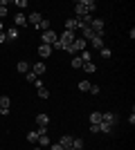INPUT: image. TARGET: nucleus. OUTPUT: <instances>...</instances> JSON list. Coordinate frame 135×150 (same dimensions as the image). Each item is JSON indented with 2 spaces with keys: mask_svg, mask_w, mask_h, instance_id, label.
Segmentation results:
<instances>
[{
  "mask_svg": "<svg viewBox=\"0 0 135 150\" xmlns=\"http://www.w3.org/2000/svg\"><path fill=\"white\" fill-rule=\"evenodd\" d=\"M74 29H81L79 18H68V20H65V31H74Z\"/></svg>",
  "mask_w": 135,
  "mask_h": 150,
  "instance_id": "39448f33",
  "label": "nucleus"
},
{
  "mask_svg": "<svg viewBox=\"0 0 135 150\" xmlns=\"http://www.w3.org/2000/svg\"><path fill=\"white\" fill-rule=\"evenodd\" d=\"M99 54H101V58H110V56H113V52H110L108 47H101V50H99Z\"/></svg>",
  "mask_w": 135,
  "mask_h": 150,
  "instance_id": "a878e982",
  "label": "nucleus"
},
{
  "mask_svg": "<svg viewBox=\"0 0 135 150\" xmlns=\"http://www.w3.org/2000/svg\"><path fill=\"white\" fill-rule=\"evenodd\" d=\"M81 31H84V36H81V38H84V40H92V38H95V31L90 29V27H84V29H81Z\"/></svg>",
  "mask_w": 135,
  "mask_h": 150,
  "instance_id": "412c9836",
  "label": "nucleus"
},
{
  "mask_svg": "<svg viewBox=\"0 0 135 150\" xmlns=\"http://www.w3.org/2000/svg\"><path fill=\"white\" fill-rule=\"evenodd\" d=\"M41 20H43V18H41V13H36V11H34V13H29V16H27V23H32L34 27L39 25Z\"/></svg>",
  "mask_w": 135,
  "mask_h": 150,
  "instance_id": "dca6fc26",
  "label": "nucleus"
},
{
  "mask_svg": "<svg viewBox=\"0 0 135 150\" xmlns=\"http://www.w3.org/2000/svg\"><path fill=\"white\" fill-rule=\"evenodd\" d=\"M50 150H65L61 144H50Z\"/></svg>",
  "mask_w": 135,
  "mask_h": 150,
  "instance_id": "473e14b6",
  "label": "nucleus"
},
{
  "mask_svg": "<svg viewBox=\"0 0 135 150\" xmlns=\"http://www.w3.org/2000/svg\"><path fill=\"white\" fill-rule=\"evenodd\" d=\"M81 69H84V72H88V74H95V72H97V65L90 61V63H84V67H81Z\"/></svg>",
  "mask_w": 135,
  "mask_h": 150,
  "instance_id": "6ab92c4d",
  "label": "nucleus"
},
{
  "mask_svg": "<svg viewBox=\"0 0 135 150\" xmlns=\"http://www.w3.org/2000/svg\"><path fill=\"white\" fill-rule=\"evenodd\" d=\"M25 79H27V81H29V83H34V81H36V79H39V76L34 74L32 69H29V72H27V74H25Z\"/></svg>",
  "mask_w": 135,
  "mask_h": 150,
  "instance_id": "c756f323",
  "label": "nucleus"
},
{
  "mask_svg": "<svg viewBox=\"0 0 135 150\" xmlns=\"http://www.w3.org/2000/svg\"><path fill=\"white\" fill-rule=\"evenodd\" d=\"M27 141H29V144H36V141H39V132H27Z\"/></svg>",
  "mask_w": 135,
  "mask_h": 150,
  "instance_id": "393cba45",
  "label": "nucleus"
},
{
  "mask_svg": "<svg viewBox=\"0 0 135 150\" xmlns=\"http://www.w3.org/2000/svg\"><path fill=\"white\" fill-rule=\"evenodd\" d=\"M72 139H74V137H70V134H63V137L59 139V144L63 146V148H72Z\"/></svg>",
  "mask_w": 135,
  "mask_h": 150,
  "instance_id": "2eb2a0df",
  "label": "nucleus"
},
{
  "mask_svg": "<svg viewBox=\"0 0 135 150\" xmlns=\"http://www.w3.org/2000/svg\"><path fill=\"white\" fill-rule=\"evenodd\" d=\"M36 29H39V31H47V29H50V20H47V18H43V20L39 23V25H36Z\"/></svg>",
  "mask_w": 135,
  "mask_h": 150,
  "instance_id": "4be33fe9",
  "label": "nucleus"
},
{
  "mask_svg": "<svg viewBox=\"0 0 135 150\" xmlns=\"http://www.w3.org/2000/svg\"><path fill=\"white\" fill-rule=\"evenodd\" d=\"M74 13H77V18H81V16H86V9H84V5H81V2H74Z\"/></svg>",
  "mask_w": 135,
  "mask_h": 150,
  "instance_id": "a211bd4d",
  "label": "nucleus"
},
{
  "mask_svg": "<svg viewBox=\"0 0 135 150\" xmlns=\"http://www.w3.org/2000/svg\"><path fill=\"white\" fill-rule=\"evenodd\" d=\"M34 150H41V146H39V148H34Z\"/></svg>",
  "mask_w": 135,
  "mask_h": 150,
  "instance_id": "58836bf2",
  "label": "nucleus"
},
{
  "mask_svg": "<svg viewBox=\"0 0 135 150\" xmlns=\"http://www.w3.org/2000/svg\"><path fill=\"white\" fill-rule=\"evenodd\" d=\"M90 85H92V83H90V81H86V79H84V81H79V92H88V90H90Z\"/></svg>",
  "mask_w": 135,
  "mask_h": 150,
  "instance_id": "5701e85b",
  "label": "nucleus"
},
{
  "mask_svg": "<svg viewBox=\"0 0 135 150\" xmlns=\"http://www.w3.org/2000/svg\"><path fill=\"white\" fill-rule=\"evenodd\" d=\"M34 85H36V90H39V88H45V85H43V81H41V79H36V81H34Z\"/></svg>",
  "mask_w": 135,
  "mask_h": 150,
  "instance_id": "c9c22d12",
  "label": "nucleus"
},
{
  "mask_svg": "<svg viewBox=\"0 0 135 150\" xmlns=\"http://www.w3.org/2000/svg\"><path fill=\"white\" fill-rule=\"evenodd\" d=\"M72 148H74V150H77V148H84V139H72Z\"/></svg>",
  "mask_w": 135,
  "mask_h": 150,
  "instance_id": "c85d7f7f",
  "label": "nucleus"
},
{
  "mask_svg": "<svg viewBox=\"0 0 135 150\" xmlns=\"http://www.w3.org/2000/svg\"><path fill=\"white\" fill-rule=\"evenodd\" d=\"M39 54H41V58H50L52 47H50V45H43V43H41V45H39Z\"/></svg>",
  "mask_w": 135,
  "mask_h": 150,
  "instance_id": "f8f14e48",
  "label": "nucleus"
},
{
  "mask_svg": "<svg viewBox=\"0 0 135 150\" xmlns=\"http://www.w3.org/2000/svg\"><path fill=\"white\" fill-rule=\"evenodd\" d=\"M56 38H59V36L54 34V31H52V29H47V31H43V34H41V43H43V45H50V47H52Z\"/></svg>",
  "mask_w": 135,
  "mask_h": 150,
  "instance_id": "7ed1b4c3",
  "label": "nucleus"
},
{
  "mask_svg": "<svg viewBox=\"0 0 135 150\" xmlns=\"http://www.w3.org/2000/svg\"><path fill=\"white\" fill-rule=\"evenodd\" d=\"M90 43H92V47H95L97 52L101 50V47H106V45H104V36H101V34H95V38H92Z\"/></svg>",
  "mask_w": 135,
  "mask_h": 150,
  "instance_id": "1a4fd4ad",
  "label": "nucleus"
},
{
  "mask_svg": "<svg viewBox=\"0 0 135 150\" xmlns=\"http://www.w3.org/2000/svg\"><path fill=\"white\" fill-rule=\"evenodd\" d=\"M90 123H101V112H92V114H90Z\"/></svg>",
  "mask_w": 135,
  "mask_h": 150,
  "instance_id": "b1692460",
  "label": "nucleus"
},
{
  "mask_svg": "<svg viewBox=\"0 0 135 150\" xmlns=\"http://www.w3.org/2000/svg\"><path fill=\"white\" fill-rule=\"evenodd\" d=\"M25 25H27V16L23 11H18V13H16V25H14V27H25Z\"/></svg>",
  "mask_w": 135,
  "mask_h": 150,
  "instance_id": "ddd939ff",
  "label": "nucleus"
},
{
  "mask_svg": "<svg viewBox=\"0 0 135 150\" xmlns=\"http://www.w3.org/2000/svg\"><path fill=\"white\" fill-rule=\"evenodd\" d=\"M5 36H7V40H16L18 38V27H9L5 31Z\"/></svg>",
  "mask_w": 135,
  "mask_h": 150,
  "instance_id": "4468645a",
  "label": "nucleus"
},
{
  "mask_svg": "<svg viewBox=\"0 0 135 150\" xmlns=\"http://www.w3.org/2000/svg\"><path fill=\"white\" fill-rule=\"evenodd\" d=\"M0 31H5V23L2 20H0Z\"/></svg>",
  "mask_w": 135,
  "mask_h": 150,
  "instance_id": "4c0bfd02",
  "label": "nucleus"
},
{
  "mask_svg": "<svg viewBox=\"0 0 135 150\" xmlns=\"http://www.w3.org/2000/svg\"><path fill=\"white\" fill-rule=\"evenodd\" d=\"M39 96L41 99H50V90L47 88H39Z\"/></svg>",
  "mask_w": 135,
  "mask_h": 150,
  "instance_id": "bb28decb",
  "label": "nucleus"
},
{
  "mask_svg": "<svg viewBox=\"0 0 135 150\" xmlns=\"http://www.w3.org/2000/svg\"><path fill=\"white\" fill-rule=\"evenodd\" d=\"M74 38H77V34H74V31H63V34L59 36V40H61V45H63V50H65L68 45L74 43Z\"/></svg>",
  "mask_w": 135,
  "mask_h": 150,
  "instance_id": "f03ea898",
  "label": "nucleus"
},
{
  "mask_svg": "<svg viewBox=\"0 0 135 150\" xmlns=\"http://www.w3.org/2000/svg\"><path fill=\"white\" fill-rule=\"evenodd\" d=\"M16 69H18L20 74H27V72H29V63H27V61H18V65H16Z\"/></svg>",
  "mask_w": 135,
  "mask_h": 150,
  "instance_id": "f3484780",
  "label": "nucleus"
},
{
  "mask_svg": "<svg viewBox=\"0 0 135 150\" xmlns=\"http://www.w3.org/2000/svg\"><path fill=\"white\" fill-rule=\"evenodd\" d=\"M16 7H20V9H25V7H27V0H16Z\"/></svg>",
  "mask_w": 135,
  "mask_h": 150,
  "instance_id": "72a5a7b5",
  "label": "nucleus"
},
{
  "mask_svg": "<svg viewBox=\"0 0 135 150\" xmlns=\"http://www.w3.org/2000/svg\"><path fill=\"white\" fill-rule=\"evenodd\" d=\"M86 47H88V40H84V38H74V43H72V45H68V47H65V52H68V54H74V56H77V54H81V52H84Z\"/></svg>",
  "mask_w": 135,
  "mask_h": 150,
  "instance_id": "f257e3e1",
  "label": "nucleus"
},
{
  "mask_svg": "<svg viewBox=\"0 0 135 150\" xmlns=\"http://www.w3.org/2000/svg\"><path fill=\"white\" fill-rule=\"evenodd\" d=\"M101 121L104 123H108L110 128L117 123V114H113V112H101Z\"/></svg>",
  "mask_w": 135,
  "mask_h": 150,
  "instance_id": "423d86ee",
  "label": "nucleus"
},
{
  "mask_svg": "<svg viewBox=\"0 0 135 150\" xmlns=\"http://www.w3.org/2000/svg\"><path fill=\"white\" fill-rule=\"evenodd\" d=\"M90 94H92V96H95V94H99V85H90V90H88Z\"/></svg>",
  "mask_w": 135,
  "mask_h": 150,
  "instance_id": "2f4dec72",
  "label": "nucleus"
},
{
  "mask_svg": "<svg viewBox=\"0 0 135 150\" xmlns=\"http://www.w3.org/2000/svg\"><path fill=\"white\" fill-rule=\"evenodd\" d=\"M0 114H2V110H0Z\"/></svg>",
  "mask_w": 135,
  "mask_h": 150,
  "instance_id": "ea45409f",
  "label": "nucleus"
},
{
  "mask_svg": "<svg viewBox=\"0 0 135 150\" xmlns=\"http://www.w3.org/2000/svg\"><path fill=\"white\" fill-rule=\"evenodd\" d=\"M7 16V5H0V20Z\"/></svg>",
  "mask_w": 135,
  "mask_h": 150,
  "instance_id": "7c9ffc66",
  "label": "nucleus"
},
{
  "mask_svg": "<svg viewBox=\"0 0 135 150\" xmlns=\"http://www.w3.org/2000/svg\"><path fill=\"white\" fill-rule=\"evenodd\" d=\"M70 65H72V67H74V69H81V67H84V61H81V56H79V54H77V56H74V58H72V61H70Z\"/></svg>",
  "mask_w": 135,
  "mask_h": 150,
  "instance_id": "aec40b11",
  "label": "nucleus"
},
{
  "mask_svg": "<svg viewBox=\"0 0 135 150\" xmlns=\"http://www.w3.org/2000/svg\"><path fill=\"white\" fill-rule=\"evenodd\" d=\"M29 69H32V72H34L36 76H43V74H45V69H47V67H45V63H43V61H39L36 65H34V67H29Z\"/></svg>",
  "mask_w": 135,
  "mask_h": 150,
  "instance_id": "9d476101",
  "label": "nucleus"
},
{
  "mask_svg": "<svg viewBox=\"0 0 135 150\" xmlns=\"http://www.w3.org/2000/svg\"><path fill=\"white\" fill-rule=\"evenodd\" d=\"M0 43H7V36H5V31H0Z\"/></svg>",
  "mask_w": 135,
  "mask_h": 150,
  "instance_id": "e433bc0d",
  "label": "nucleus"
},
{
  "mask_svg": "<svg viewBox=\"0 0 135 150\" xmlns=\"http://www.w3.org/2000/svg\"><path fill=\"white\" fill-rule=\"evenodd\" d=\"M99 132H106V134H108V132H113V128H110L108 123H104V121H101V123H99Z\"/></svg>",
  "mask_w": 135,
  "mask_h": 150,
  "instance_id": "cd10ccee",
  "label": "nucleus"
},
{
  "mask_svg": "<svg viewBox=\"0 0 135 150\" xmlns=\"http://www.w3.org/2000/svg\"><path fill=\"white\" fill-rule=\"evenodd\" d=\"M90 132H92V134H97V132H99V123H90Z\"/></svg>",
  "mask_w": 135,
  "mask_h": 150,
  "instance_id": "f704fd0d",
  "label": "nucleus"
},
{
  "mask_svg": "<svg viewBox=\"0 0 135 150\" xmlns=\"http://www.w3.org/2000/svg\"><path fill=\"white\" fill-rule=\"evenodd\" d=\"M9 108H11V99L9 96H0V110H2V114H9Z\"/></svg>",
  "mask_w": 135,
  "mask_h": 150,
  "instance_id": "0eeeda50",
  "label": "nucleus"
},
{
  "mask_svg": "<svg viewBox=\"0 0 135 150\" xmlns=\"http://www.w3.org/2000/svg\"><path fill=\"white\" fill-rule=\"evenodd\" d=\"M90 29L95 31V34H101V36H104V20H101V18H92Z\"/></svg>",
  "mask_w": 135,
  "mask_h": 150,
  "instance_id": "20e7f679",
  "label": "nucleus"
},
{
  "mask_svg": "<svg viewBox=\"0 0 135 150\" xmlns=\"http://www.w3.org/2000/svg\"><path fill=\"white\" fill-rule=\"evenodd\" d=\"M79 2L84 5L86 13H92V11H95V9H97V2H95V0H79Z\"/></svg>",
  "mask_w": 135,
  "mask_h": 150,
  "instance_id": "6e6552de",
  "label": "nucleus"
},
{
  "mask_svg": "<svg viewBox=\"0 0 135 150\" xmlns=\"http://www.w3.org/2000/svg\"><path fill=\"white\" fill-rule=\"evenodd\" d=\"M36 123H39V128H47L50 125V117L47 114H36Z\"/></svg>",
  "mask_w": 135,
  "mask_h": 150,
  "instance_id": "9b49d317",
  "label": "nucleus"
}]
</instances>
